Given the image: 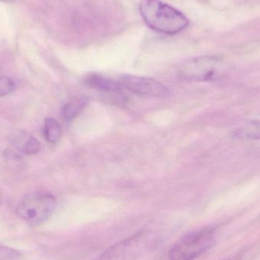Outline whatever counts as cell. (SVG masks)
<instances>
[{"mask_svg":"<svg viewBox=\"0 0 260 260\" xmlns=\"http://www.w3.org/2000/svg\"><path fill=\"white\" fill-rule=\"evenodd\" d=\"M88 103V99L85 97L75 98L64 105L62 110V116L66 120H73L82 111Z\"/></svg>","mask_w":260,"mask_h":260,"instance_id":"9c48e42d","label":"cell"},{"mask_svg":"<svg viewBox=\"0 0 260 260\" xmlns=\"http://www.w3.org/2000/svg\"><path fill=\"white\" fill-rule=\"evenodd\" d=\"M14 0H0V2H3V3H12Z\"/></svg>","mask_w":260,"mask_h":260,"instance_id":"5bb4252c","label":"cell"},{"mask_svg":"<svg viewBox=\"0 0 260 260\" xmlns=\"http://www.w3.org/2000/svg\"><path fill=\"white\" fill-rule=\"evenodd\" d=\"M157 238L147 232H141L117 243L105 250L97 260H133L155 247Z\"/></svg>","mask_w":260,"mask_h":260,"instance_id":"277c9868","label":"cell"},{"mask_svg":"<svg viewBox=\"0 0 260 260\" xmlns=\"http://www.w3.org/2000/svg\"><path fill=\"white\" fill-rule=\"evenodd\" d=\"M56 201L48 192H36L21 199L16 208L18 216L30 225L45 222L54 212Z\"/></svg>","mask_w":260,"mask_h":260,"instance_id":"3957f363","label":"cell"},{"mask_svg":"<svg viewBox=\"0 0 260 260\" xmlns=\"http://www.w3.org/2000/svg\"><path fill=\"white\" fill-rule=\"evenodd\" d=\"M120 85L134 94L149 97H168L169 90L160 82L150 78L136 76H123Z\"/></svg>","mask_w":260,"mask_h":260,"instance_id":"8992f818","label":"cell"},{"mask_svg":"<svg viewBox=\"0 0 260 260\" xmlns=\"http://www.w3.org/2000/svg\"><path fill=\"white\" fill-rule=\"evenodd\" d=\"M87 85L96 89L107 92H119L121 89V85L115 81L108 78L102 77L99 75L88 76L85 79Z\"/></svg>","mask_w":260,"mask_h":260,"instance_id":"ba28073f","label":"cell"},{"mask_svg":"<svg viewBox=\"0 0 260 260\" xmlns=\"http://www.w3.org/2000/svg\"><path fill=\"white\" fill-rule=\"evenodd\" d=\"M0 200H1V197H0Z\"/></svg>","mask_w":260,"mask_h":260,"instance_id":"2e32d148","label":"cell"},{"mask_svg":"<svg viewBox=\"0 0 260 260\" xmlns=\"http://www.w3.org/2000/svg\"><path fill=\"white\" fill-rule=\"evenodd\" d=\"M15 89V82L10 77L0 76V97L9 95Z\"/></svg>","mask_w":260,"mask_h":260,"instance_id":"7c38bea8","label":"cell"},{"mask_svg":"<svg viewBox=\"0 0 260 260\" xmlns=\"http://www.w3.org/2000/svg\"><path fill=\"white\" fill-rule=\"evenodd\" d=\"M44 134L47 142L50 143H56L62 136L60 125L55 119H46L44 122Z\"/></svg>","mask_w":260,"mask_h":260,"instance_id":"8fae6325","label":"cell"},{"mask_svg":"<svg viewBox=\"0 0 260 260\" xmlns=\"http://www.w3.org/2000/svg\"><path fill=\"white\" fill-rule=\"evenodd\" d=\"M139 12L150 28L166 35L180 33L189 24L181 12L160 0H142Z\"/></svg>","mask_w":260,"mask_h":260,"instance_id":"6da1fadb","label":"cell"},{"mask_svg":"<svg viewBox=\"0 0 260 260\" xmlns=\"http://www.w3.org/2000/svg\"><path fill=\"white\" fill-rule=\"evenodd\" d=\"M225 260H240L239 258L237 257V256H235V257L229 258V259Z\"/></svg>","mask_w":260,"mask_h":260,"instance_id":"9a60e30c","label":"cell"},{"mask_svg":"<svg viewBox=\"0 0 260 260\" xmlns=\"http://www.w3.org/2000/svg\"><path fill=\"white\" fill-rule=\"evenodd\" d=\"M234 135L238 139L260 140V120L248 122L242 127L235 130Z\"/></svg>","mask_w":260,"mask_h":260,"instance_id":"30bf717a","label":"cell"},{"mask_svg":"<svg viewBox=\"0 0 260 260\" xmlns=\"http://www.w3.org/2000/svg\"><path fill=\"white\" fill-rule=\"evenodd\" d=\"M224 63L217 56H201L186 61L180 66L178 76L183 80L208 82L219 79L224 74Z\"/></svg>","mask_w":260,"mask_h":260,"instance_id":"5b68a950","label":"cell"},{"mask_svg":"<svg viewBox=\"0 0 260 260\" xmlns=\"http://www.w3.org/2000/svg\"><path fill=\"white\" fill-rule=\"evenodd\" d=\"M9 141L15 149L27 155H35L41 151L39 141L24 130L12 133L9 136Z\"/></svg>","mask_w":260,"mask_h":260,"instance_id":"52a82bcc","label":"cell"},{"mask_svg":"<svg viewBox=\"0 0 260 260\" xmlns=\"http://www.w3.org/2000/svg\"><path fill=\"white\" fill-rule=\"evenodd\" d=\"M20 256L21 253L18 250L0 246V260H17Z\"/></svg>","mask_w":260,"mask_h":260,"instance_id":"4fadbf2b","label":"cell"},{"mask_svg":"<svg viewBox=\"0 0 260 260\" xmlns=\"http://www.w3.org/2000/svg\"><path fill=\"white\" fill-rule=\"evenodd\" d=\"M215 242L212 228L193 231L179 240L171 248L169 260H195L208 251Z\"/></svg>","mask_w":260,"mask_h":260,"instance_id":"7a4b0ae2","label":"cell"}]
</instances>
